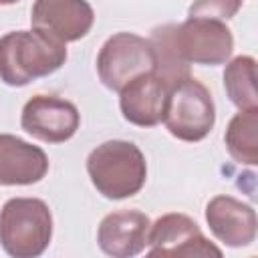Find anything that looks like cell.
Listing matches in <instances>:
<instances>
[{"label": "cell", "instance_id": "1", "mask_svg": "<svg viewBox=\"0 0 258 258\" xmlns=\"http://www.w3.org/2000/svg\"><path fill=\"white\" fill-rule=\"evenodd\" d=\"M67 62V44L48 34L12 30L0 36V81L8 87H24L56 73Z\"/></svg>", "mask_w": 258, "mask_h": 258}, {"label": "cell", "instance_id": "2", "mask_svg": "<svg viewBox=\"0 0 258 258\" xmlns=\"http://www.w3.org/2000/svg\"><path fill=\"white\" fill-rule=\"evenodd\" d=\"M87 173L103 198L125 200L139 194L145 185L147 161L135 143L109 139L89 153Z\"/></svg>", "mask_w": 258, "mask_h": 258}, {"label": "cell", "instance_id": "3", "mask_svg": "<svg viewBox=\"0 0 258 258\" xmlns=\"http://www.w3.org/2000/svg\"><path fill=\"white\" fill-rule=\"evenodd\" d=\"M52 238V214L40 198H10L0 210V246L12 258L40 256Z\"/></svg>", "mask_w": 258, "mask_h": 258}, {"label": "cell", "instance_id": "4", "mask_svg": "<svg viewBox=\"0 0 258 258\" xmlns=\"http://www.w3.org/2000/svg\"><path fill=\"white\" fill-rule=\"evenodd\" d=\"M216 123L212 93L191 75L169 85L163 111L165 129L179 141L196 143L210 135Z\"/></svg>", "mask_w": 258, "mask_h": 258}, {"label": "cell", "instance_id": "5", "mask_svg": "<svg viewBox=\"0 0 258 258\" xmlns=\"http://www.w3.org/2000/svg\"><path fill=\"white\" fill-rule=\"evenodd\" d=\"M155 71V52L149 38L133 32H115L97 54V75L101 83L119 93L133 77Z\"/></svg>", "mask_w": 258, "mask_h": 258}, {"label": "cell", "instance_id": "6", "mask_svg": "<svg viewBox=\"0 0 258 258\" xmlns=\"http://www.w3.org/2000/svg\"><path fill=\"white\" fill-rule=\"evenodd\" d=\"M173 40L187 62L206 67L228 62L234 50L232 30L226 22L214 18L187 16L181 24H173Z\"/></svg>", "mask_w": 258, "mask_h": 258}, {"label": "cell", "instance_id": "7", "mask_svg": "<svg viewBox=\"0 0 258 258\" xmlns=\"http://www.w3.org/2000/svg\"><path fill=\"white\" fill-rule=\"evenodd\" d=\"M147 246L149 256H222V250L204 236L196 220L177 212L163 214L151 224Z\"/></svg>", "mask_w": 258, "mask_h": 258}, {"label": "cell", "instance_id": "8", "mask_svg": "<svg viewBox=\"0 0 258 258\" xmlns=\"http://www.w3.org/2000/svg\"><path fill=\"white\" fill-rule=\"evenodd\" d=\"M81 125V113L75 103L54 95L30 97L20 115V127L38 141L64 143Z\"/></svg>", "mask_w": 258, "mask_h": 258}, {"label": "cell", "instance_id": "9", "mask_svg": "<svg viewBox=\"0 0 258 258\" xmlns=\"http://www.w3.org/2000/svg\"><path fill=\"white\" fill-rule=\"evenodd\" d=\"M30 24L50 38L67 44L81 40L91 32L95 12L87 0H34Z\"/></svg>", "mask_w": 258, "mask_h": 258}, {"label": "cell", "instance_id": "10", "mask_svg": "<svg viewBox=\"0 0 258 258\" xmlns=\"http://www.w3.org/2000/svg\"><path fill=\"white\" fill-rule=\"evenodd\" d=\"M151 220L139 210H119L107 214L97 228L99 248L113 258H133L149 242Z\"/></svg>", "mask_w": 258, "mask_h": 258}, {"label": "cell", "instance_id": "11", "mask_svg": "<svg viewBox=\"0 0 258 258\" xmlns=\"http://www.w3.org/2000/svg\"><path fill=\"white\" fill-rule=\"evenodd\" d=\"M167 85L159 75L141 73L119 91V109L125 121L137 127H155L163 121Z\"/></svg>", "mask_w": 258, "mask_h": 258}, {"label": "cell", "instance_id": "12", "mask_svg": "<svg viewBox=\"0 0 258 258\" xmlns=\"http://www.w3.org/2000/svg\"><path fill=\"white\" fill-rule=\"evenodd\" d=\"M206 222L210 232L230 248H244L256 240L254 208L232 196H214L206 206Z\"/></svg>", "mask_w": 258, "mask_h": 258}, {"label": "cell", "instance_id": "13", "mask_svg": "<svg viewBox=\"0 0 258 258\" xmlns=\"http://www.w3.org/2000/svg\"><path fill=\"white\" fill-rule=\"evenodd\" d=\"M48 173V157L16 135L0 133V185H32Z\"/></svg>", "mask_w": 258, "mask_h": 258}, {"label": "cell", "instance_id": "14", "mask_svg": "<svg viewBox=\"0 0 258 258\" xmlns=\"http://www.w3.org/2000/svg\"><path fill=\"white\" fill-rule=\"evenodd\" d=\"M224 89L232 105L240 111H258L256 58L250 54L234 56L224 69Z\"/></svg>", "mask_w": 258, "mask_h": 258}, {"label": "cell", "instance_id": "15", "mask_svg": "<svg viewBox=\"0 0 258 258\" xmlns=\"http://www.w3.org/2000/svg\"><path fill=\"white\" fill-rule=\"evenodd\" d=\"M230 157L242 165L258 163V111L236 113L224 133Z\"/></svg>", "mask_w": 258, "mask_h": 258}, {"label": "cell", "instance_id": "16", "mask_svg": "<svg viewBox=\"0 0 258 258\" xmlns=\"http://www.w3.org/2000/svg\"><path fill=\"white\" fill-rule=\"evenodd\" d=\"M151 46L155 52V75L169 87L185 77H189V62L179 54L173 40V24L157 26L151 34Z\"/></svg>", "mask_w": 258, "mask_h": 258}, {"label": "cell", "instance_id": "17", "mask_svg": "<svg viewBox=\"0 0 258 258\" xmlns=\"http://www.w3.org/2000/svg\"><path fill=\"white\" fill-rule=\"evenodd\" d=\"M244 0H194L187 8V16L196 18H214V20H230L238 14Z\"/></svg>", "mask_w": 258, "mask_h": 258}, {"label": "cell", "instance_id": "18", "mask_svg": "<svg viewBox=\"0 0 258 258\" xmlns=\"http://www.w3.org/2000/svg\"><path fill=\"white\" fill-rule=\"evenodd\" d=\"M20 0H0V6H10V4H16Z\"/></svg>", "mask_w": 258, "mask_h": 258}]
</instances>
